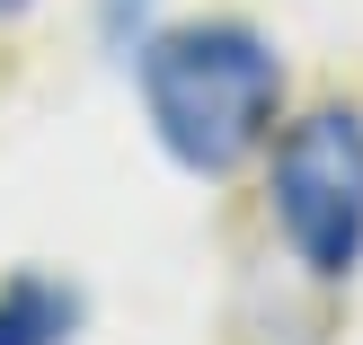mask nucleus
I'll list each match as a JSON object with an SVG mask.
<instances>
[{
	"label": "nucleus",
	"instance_id": "nucleus-4",
	"mask_svg": "<svg viewBox=\"0 0 363 345\" xmlns=\"http://www.w3.org/2000/svg\"><path fill=\"white\" fill-rule=\"evenodd\" d=\"M18 9H27V0H0V18H18Z\"/></svg>",
	"mask_w": 363,
	"mask_h": 345
},
{
	"label": "nucleus",
	"instance_id": "nucleus-3",
	"mask_svg": "<svg viewBox=\"0 0 363 345\" xmlns=\"http://www.w3.org/2000/svg\"><path fill=\"white\" fill-rule=\"evenodd\" d=\"M71 328H80L71 283H45V275L0 283V345H71Z\"/></svg>",
	"mask_w": 363,
	"mask_h": 345
},
{
	"label": "nucleus",
	"instance_id": "nucleus-1",
	"mask_svg": "<svg viewBox=\"0 0 363 345\" xmlns=\"http://www.w3.org/2000/svg\"><path fill=\"white\" fill-rule=\"evenodd\" d=\"M142 106H151V133L177 169L230 177L275 142L284 62L240 18H195V27H169L142 45Z\"/></svg>",
	"mask_w": 363,
	"mask_h": 345
},
{
	"label": "nucleus",
	"instance_id": "nucleus-2",
	"mask_svg": "<svg viewBox=\"0 0 363 345\" xmlns=\"http://www.w3.org/2000/svg\"><path fill=\"white\" fill-rule=\"evenodd\" d=\"M275 222L319 283H346L363 266V115L354 106H311L301 124H284Z\"/></svg>",
	"mask_w": 363,
	"mask_h": 345
}]
</instances>
